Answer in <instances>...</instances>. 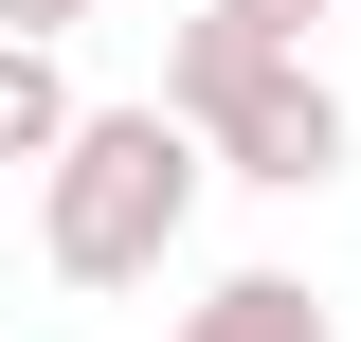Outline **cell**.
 Masks as SVG:
<instances>
[{
	"label": "cell",
	"mask_w": 361,
	"mask_h": 342,
	"mask_svg": "<svg viewBox=\"0 0 361 342\" xmlns=\"http://www.w3.org/2000/svg\"><path fill=\"white\" fill-rule=\"evenodd\" d=\"M199 180H217V144L180 127L163 90L145 108H90L73 163L37 180V270L54 289H163V253L199 234Z\"/></svg>",
	"instance_id": "6da1fadb"
},
{
	"label": "cell",
	"mask_w": 361,
	"mask_h": 342,
	"mask_svg": "<svg viewBox=\"0 0 361 342\" xmlns=\"http://www.w3.org/2000/svg\"><path fill=\"white\" fill-rule=\"evenodd\" d=\"M163 108L217 144V180H253V198H325V180H343V144H361V127H343V90H325L289 37L217 18V0L163 37Z\"/></svg>",
	"instance_id": "7a4b0ae2"
},
{
	"label": "cell",
	"mask_w": 361,
	"mask_h": 342,
	"mask_svg": "<svg viewBox=\"0 0 361 342\" xmlns=\"http://www.w3.org/2000/svg\"><path fill=\"white\" fill-rule=\"evenodd\" d=\"M163 342H343V324H325V289H307V270H217V289L180 306Z\"/></svg>",
	"instance_id": "3957f363"
},
{
	"label": "cell",
	"mask_w": 361,
	"mask_h": 342,
	"mask_svg": "<svg viewBox=\"0 0 361 342\" xmlns=\"http://www.w3.org/2000/svg\"><path fill=\"white\" fill-rule=\"evenodd\" d=\"M73 127H90V90L54 72L37 37H0V163H18V180H54V163H73Z\"/></svg>",
	"instance_id": "277c9868"
},
{
	"label": "cell",
	"mask_w": 361,
	"mask_h": 342,
	"mask_svg": "<svg viewBox=\"0 0 361 342\" xmlns=\"http://www.w3.org/2000/svg\"><path fill=\"white\" fill-rule=\"evenodd\" d=\"M217 18H253V37H289V54H307V18H343V0H217Z\"/></svg>",
	"instance_id": "5b68a950"
},
{
	"label": "cell",
	"mask_w": 361,
	"mask_h": 342,
	"mask_svg": "<svg viewBox=\"0 0 361 342\" xmlns=\"http://www.w3.org/2000/svg\"><path fill=\"white\" fill-rule=\"evenodd\" d=\"M73 18H90V0H0V37H37V54L73 37Z\"/></svg>",
	"instance_id": "8992f818"
},
{
	"label": "cell",
	"mask_w": 361,
	"mask_h": 342,
	"mask_svg": "<svg viewBox=\"0 0 361 342\" xmlns=\"http://www.w3.org/2000/svg\"><path fill=\"white\" fill-rule=\"evenodd\" d=\"M343 18H361V0H343Z\"/></svg>",
	"instance_id": "52a82bcc"
}]
</instances>
